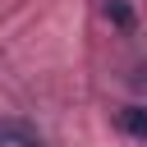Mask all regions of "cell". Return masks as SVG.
<instances>
[{"label":"cell","mask_w":147,"mask_h":147,"mask_svg":"<svg viewBox=\"0 0 147 147\" xmlns=\"http://www.w3.org/2000/svg\"><path fill=\"white\" fill-rule=\"evenodd\" d=\"M115 124L129 133V138H147V106H124L115 115Z\"/></svg>","instance_id":"1"},{"label":"cell","mask_w":147,"mask_h":147,"mask_svg":"<svg viewBox=\"0 0 147 147\" xmlns=\"http://www.w3.org/2000/svg\"><path fill=\"white\" fill-rule=\"evenodd\" d=\"M106 18H110L115 28H124V32L133 28V9H129L124 0H106Z\"/></svg>","instance_id":"2"}]
</instances>
